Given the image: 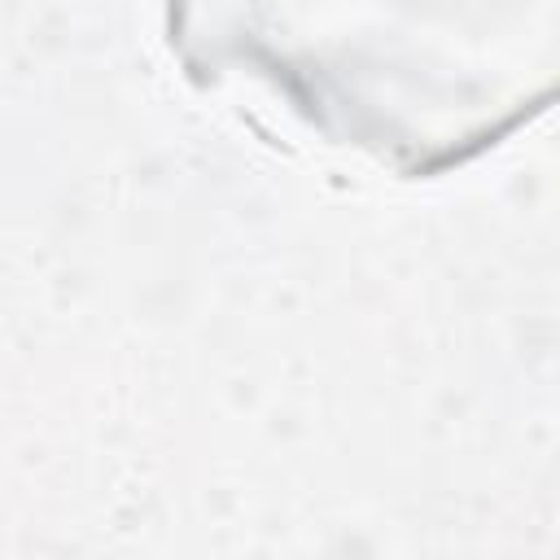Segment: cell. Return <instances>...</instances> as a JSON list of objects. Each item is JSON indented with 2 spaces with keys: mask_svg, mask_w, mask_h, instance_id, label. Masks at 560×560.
Here are the masks:
<instances>
[{
  "mask_svg": "<svg viewBox=\"0 0 560 560\" xmlns=\"http://www.w3.org/2000/svg\"><path fill=\"white\" fill-rule=\"evenodd\" d=\"M551 0H166L192 83L245 79L328 149L424 179L525 118Z\"/></svg>",
  "mask_w": 560,
  "mask_h": 560,
  "instance_id": "6da1fadb",
  "label": "cell"
}]
</instances>
